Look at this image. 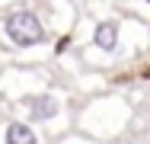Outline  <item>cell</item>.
I'll use <instances>...</instances> for the list:
<instances>
[{
  "label": "cell",
  "instance_id": "5b68a950",
  "mask_svg": "<svg viewBox=\"0 0 150 144\" xmlns=\"http://www.w3.org/2000/svg\"><path fill=\"white\" fill-rule=\"evenodd\" d=\"M147 3H150V0H147Z\"/></svg>",
  "mask_w": 150,
  "mask_h": 144
},
{
  "label": "cell",
  "instance_id": "6da1fadb",
  "mask_svg": "<svg viewBox=\"0 0 150 144\" xmlns=\"http://www.w3.org/2000/svg\"><path fill=\"white\" fill-rule=\"evenodd\" d=\"M3 35L13 48H35L48 38V29L35 10H10L3 16Z\"/></svg>",
  "mask_w": 150,
  "mask_h": 144
},
{
  "label": "cell",
  "instance_id": "3957f363",
  "mask_svg": "<svg viewBox=\"0 0 150 144\" xmlns=\"http://www.w3.org/2000/svg\"><path fill=\"white\" fill-rule=\"evenodd\" d=\"M29 115H32V122H48V118H54L58 115V99L51 96V93H42V96H29Z\"/></svg>",
  "mask_w": 150,
  "mask_h": 144
},
{
  "label": "cell",
  "instance_id": "7a4b0ae2",
  "mask_svg": "<svg viewBox=\"0 0 150 144\" xmlns=\"http://www.w3.org/2000/svg\"><path fill=\"white\" fill-rule=\"evenodd\" d=\"M118 42H121L118 19H99V23H96V29H93V45H96L99 51L112 55V51H118Z\"/></svg>",
  "mask_w": 150,
  "mask_h": 144
},
{
  "label": "cell",
  "instance_id": "277c9868",
  "mask_svg": "<svg viewBox=\"0 0 150 144\" xmlns=\"http://www.w3.org/2000/svg\"><path fill=\"white\" fill-rule=\"evenodd\" d=\"M6 144H38V141H35V131H32L29 125L13 122V125L6 128Z\"/></svg>",
  "mask_w": 150,
  "mask_h": 144
}]
</instances>
